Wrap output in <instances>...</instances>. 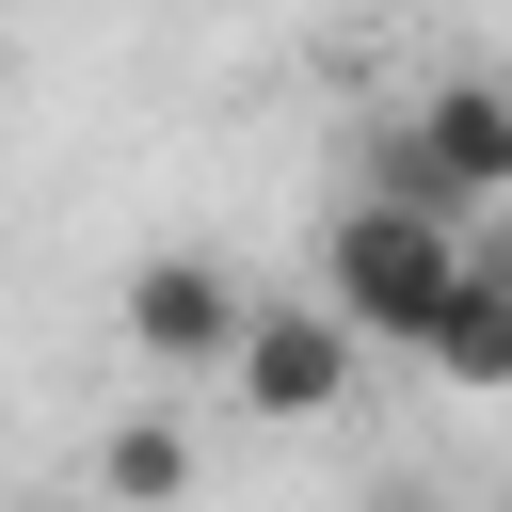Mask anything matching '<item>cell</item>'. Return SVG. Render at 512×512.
Masks as SVG:
<instances>
[{
	"instance_id": "3957f363",
	"label": "cell",
	"mask_w": 512,
	"mask_h": 512,
	"mask_svg": "<svg viewBox=\"0 0 512 512\" xmlns=\"http://www.w3.org/2000/svg\"><path fill=\"white\" fill-rule=\"evenodd\" d=\"M240 304H256V288H240L224 256H144V272H128V352H144V368H224V352H240Z\"/></svg>"
},
{
	"instance_id": "6da1fadb",
	"label": "cell",
	"mask_w": 512,
	"mask_h": 512,
	"mask_svg": "<svg viewBox=\"0 0 512 512\" xmlns=\"http://www.w3.org/2000/svg\"><path fill=\"white\" fill-rule=\"evenodd\" d=\"M448 272H464V224H432V208H368V192H352V208L320 224V288H304V304H320L352 352H416L432 304H448Z\"/></svg>"
},
{
	"instance_id": "7a4b0ae2",
	"label": "cell",
	"mask_w": 512,
	"mask_h": 512,
	"mask_svg": "<svg viewBox=\"0 0 512 512\" xmlns=\"http://www.w3.org/2000/svg\"><path fill=\"white\" fill-rule=\"evenodd\" d=\"M400 144H416V176L448 192V224H464V208H496V192H512V80H496V64L432 80V96L400 112Z\"/></svg>"
},
{
	"instance_id": "277c9868",
	"label": "cell",
	"mask_w": 512,
	"mask_h": 512,
	"mask_svg": "<svg viewBox=\"0 0 512 512\" xmlns=\"http://www.w3.org/2000/svg\"><path fill=\"white\" fill-rule=\"evenodd\" d=\"M224 368H240V400H256V416H336L368 352H352L320 304H240V352H224Z\"/></svg>"
},
{
	"instance_id": "8992f818",
	"label": "cell",
	"mask_w": 512,
	"mask_h": 512,
	"mask_svg": "<svg viewBox=\"0 0 512 512\" xmlns=\"http://www.w3.org/2000/svg\"><path fill=\"white\" fill-rule=\"evenodd\" d=\"M112 496H128V512H176V496H192V432H176V416H128V432H112Z\"/></svg>"
},
{
	"instance_id": "52a82bcc",
	"label": "cell",
	"mask_w": 512,
	"mask_h": 512,
	"mask_svg": "<svg viewBox=\"0 0 512 512\" xmlns=\"http://www.w3.org/2000/svg\"><path fill=\"white\" fill-rule=\"evenodd\" d=\"M368 512H448V496H416V480H400V496H368Z\"/></svg>"
},
{
	"instance_id": "5b68a950",
	"label": "cell",
	"mask_w": 512,
	"mask_h": 512,
	"mask_svg": "<svg viewBox=\"0 0 512 512\" xmlns=\"http://www.w3.org/2000/svg\"><path fill=\"white\" fill-rule=\"evenodd\" d=\"M448 384H512V240L496 224H464V272H448V304H432V336H416Z\"/></svg>"
}]
</instances>
